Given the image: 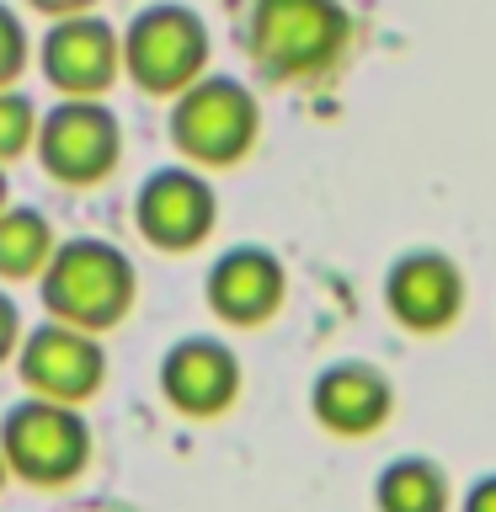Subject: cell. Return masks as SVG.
I'll return each mask as SVG.
<instances>
[{
    "instance_id": "1",
    "label": "cell",
    "mask_w": 496,
    "mask_h": 512,
    "mask_svg": "<svg viewBox=\"0 0 496 512\" xmlns=\"http://www.w3.org/2000/svg\"><path fill=\"white\" fill-rule=\"evenodd\" d=\"M38 299L54 320H64V326L107 336L112 326H123L128 310H134V299H139L134 256L123 246H112V240H102V235L59 240L54 256H48V267L38 272Z\"/></svg>"
},
{
    "instance_id": "2",
    "label": "cell",
    "mask_w": 496,
    "mask_h": 512,
    "mask_svg": "<svg viewBox=\"0 0 496 512\" xmlns=\"http://www.w3.org/2000/svg\"><path fill=\"white\" fill-rule=\"evenodd\" d=\"M256 128H262V107L256 96L230 75H198L187 91L171 96L166 134L176 155L198 171H224L251 155Z\"/></svg>"
},
{
    "instance_id": "3",
    "label": "cell",
    "mask_w": 496,
    "mask_h": 512,
    "mask_svg": "<svg viewBox=\"0 0 496 512\" xmlns=\"http://www.w3.org/2000/svg\"><path fill=\"white\" fill-rule=\"evenodd\" d=\"M0 454L11 464V480H27L38 491H59L91 470V427L80 416V406L22 395L0 416Z\"/></svg>"
},
{
    "instance_id": "4",
    "label": "cell",
    "mask_w": 496,
    "mask_h": 512,
    "mask_svg": "<svg viewBox=\"0 0 496 512\" xmlns=\"http://www.w3.org/2000/svg\"><path fill=\"white\" fill-rule=\"evenodd\" d=\"M347 11L336 0H256L251 6V59L272 80H310L331 70L347 48Z\"/></svg>"
},
{
    "instance_id": "5",
    "label": "cell",
    "mask_w": 496,
    "mask_h": 512,
    "mask_svg": "<svg viewBox=\"0 0 496 512\" xmlns=\"http://www.w3.org/2000/svg\"><path fill=\"white\" fill-rule=\"evenodd\" d=\"M118 38H123V75L144 96H176L198 75H208V27L192 6L155 0V6L134 11V22Z\"/></svg>"
},
{
    "instance_id": "6",
    "label": "cell",
    "mask_w": 496,
    "mask_h": 512,
    "mask_svg": "<svg viewBox=\"0 0 496 512\" xmlns=\"http://www.w3.org/2000/svg\"><path fill=\"white\" fill-rule=\"evenodd\" d=\"M32 155L59 187H102L123 160V123L102 96H59L38 118Z\"/></svg>"
},
{
    "instance_id": "7",
    "label": "cell",
    "mask_w": 496,
    "mask_h": 512,
    "mask_svg": "<svg viewBox=\"0 0 496 512\" xmlns=\"http://www.w3.org/2000/svg\"><path fill=\"white\" fill-rule=\"evenodd\" d=\"M16 379H22L27 395L64 400V406H86V400H96L102 384H107V347H102V336H91L80 326H64V320L48 315L43 326L22 331Z\"/></svg>"
},
{
    "instance_id": "8",
    "label": "cell",
    "mask_w": 496,
    "mask_h": 512,
    "mask_svg": "<svg viewBox=\"0 0 496 512\" xmlns=\"http://www.w3.org/2000/svg\"><path fill=\"white\" fill-rule=\"evenodd\" d=\"M214 219H219V198L198 166H160L134 192V224L144 246L155 251H171V256L198 251L214 235Z\"/></svg>"
},
{
    "instance_id": "9",
    "label": "cell",
    "mask_w": 496,
    "mask_h": 512,
    "mask_svg": "<svg viewBox=\"0 0 496 512\" xmlns=\"http://www.w3.org/2000/svg\"><path fill=\"white\" fill-rule=\"evenodd\" d=\"M38 70L59 96H107L123 75V38L107 16H54L38 38Z\"/></svg>"
},
{
    "instance_id": "10",
    "label": "cell",
    "mask_w": 496,
    "mask_h": 512,
    "mask_svg": "<svg viewBox=\"0 0 496 512\" xmlns=\"http://www.w3.org/2000/svg\"><path fill=\"white\" fill-rule=\"evenodd\" d=\"M160 395L171 411L192 416V422L230 411L240 395V358L214 336H182L160 358Z\"/></svg>"
},
{
    "instance_id": "11",
    "label": "cell",
    "mask_w": 496,
    "mask_h": 512,
    "mask_svg": "<svg viewBox=\"0 0 496 512\" xmlns=\"http://www.w3.org/2000/svg\"><path fill=\"white\" fill-rule=\"evenodd\" d=\"M283 288H288V278H283L278 256L262 246H235L208 267L203 299L224 326H262V320L278 315Z\"/></svg>"
},
{
    "instance_id": "12",
    "label": "cell",
    "mask_w": 496,
    "mask_h": 512,
    "mask_svg": "<svg viewBox=\"0 0 496 512\" xmlns=\"http://www.w3.org/2000/svg\"><path fill=\"white\" fill-rule=\"evenodd\" d=\"M310 411L320 427L358 438V432H374L390 416V384L368 363H331L310 390Z\"/></svg>"
},
{
    "instance_id": "13",
    "label": "cell",
    "mask_w": 496,
    "mask_h": 512,
    "mask_svg": "<svg viewBox=\"0 0 496 512\" xmlns=\"http://www.w3.org/2000/svg\"><path fill=\"white\" fill-rule=\"evenodd\" d=\"M384 299L400 326L411 331H438L459 315V272L432 251L400 256L390 267V283H384Z\"/></svg>"
},
{
    "instance_id": "14",
    "label": "cell",
    "mask_w": 496,
    "mask_h": 512,
    "mask_svg": "<svg viewBox=\"0 0 496 512\" xmlns=\"http://www.w3.org/2000/svg\"><path fill=\"white\" fill-rule=\"evenodd\" d=\"M54 246H59V235L43 208H32V203L0 208V283H38Z\"/></svg>"
},
{
    "instance_id": "15",
    "label": "cell",
    "mask_w": 496,
    "mask_h": 512,
    "mask_svg": "<svg viewBox=\"0 0 496 512\" xmlns=\"http://www.w3.org/2000/svg\"><path fill=\"white\" fill-rule=\"evenodd\" d=\"M374 496H379V512H443V502H448L443 475L432 470L427 459H395V464H384Z\"/></svg>"
},
{
    "instance_id": "16",
    "label": "cell",
    "mask_w": 496,
    "mask_h": 512,
    "mask_svg": "<svg viewBox=\"0 0 496 512\" xmlns=\"http://www.w3.org/2000/svg\"><path fill=\"white\" fill-rule=\"evenodd\" d=\"M38 118H43V107L32 102L22 86H0V166H11V160L32 155Z\"/></svg>"
},
{
    "instance_id": "17",
    "label": "cell",
    "mask_w": 496,
    "mask_h": 512,
    "mask_svg": "<svg viewBox=\"0 0 496 512\" xmlns=\"http://www.w3.org/2000/svg\"><path fill=\"white\" fill-rule=\"evenodd\" d=\"M32 59V38L22 27V16H16L6 0H0V86H16Z\"/></svg>"
},
{
    "instance_id": "18",
    "label": "cell",
    "mask_w": 496,
    "mask_h": 512,
    "mask_svg": "<svg viewBox=\"0 0 496 512\" xmlns=\"http://www.w3.org/2000/svg\"><path fill=\"white\" fill-rule=\"evenodd\" d=\"M16 347H22V310H16V299L0 283V363L16 358Z\"/></svg>"
},
{
    "instance_id": "19",
    "label": "cell",
    "mask_w": 496,
    "mask_h": 512,
    "mask_svg": "<svg viewBox=\"0 0 496 512\" xmlns=\"http://www.w3.org/2000/svg\"><path fill=\"white\" fill-rule=\"evenodd\" d=\"M32 11L38 16H48V22H54V16H75V11H96V0H27Z\"/></svg>"
},
{
    "instance_id": "20",
    "label": "cell",
    "mask_w": 496,
    "mask_h": 512,
    "mask_svg": "<svg viewBox=\"0 0 496 512\" xmlns=\"http://www.w3.org/2000/svg\"><path fill=\"white\" fill-rule=\"evenodd\" d=\"M464 512H496V475L475 480L470 496H464Z\"/></svg>"
},
{
    "instance_id": "21",
    "label": "cell",
    "mask_w": 496,
    "mask_h": 512,
    "mask_svg": "<svg viewBox=\"0 0 496 512\" xmlns=\"http://www.w3.org/2000/svg\"><path fill=\"white\" fill-rule=\"evenodd\" d=\"M11 203V182H6V166H0V208Z\"/></svg>"
},
{
    "instance_id": "22",
    "label": "cell",
    "mask_w": 496,
    "mask_h": 512,
    "mask_svg": "<svg viewBox=\"0 0 496 512\" xmlns=\"http://www.w3.org/2000/svg\"><path fill=\"white\" fill-rule=\"evenodd\" d=\"M6 480H11V464H6V454H0V491H6Z\"/></svg>"
}]
</instances>
